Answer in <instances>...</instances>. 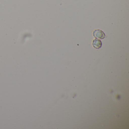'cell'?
<instances>
[{"label": "cell", "instance_id": "obj_1", "mask_svg": "<svg viewBox=\"0 0 129 129\" xmlns=\"http://www.w3.org/2000/svg\"><path fill=\"white\" fill-rule=\"evenodd\" d=\"M93 36L96 38L103 39L105 37V35L104 32L99 30H95L93 32Z\"/></svg>", "mask_w": 129, "mask_h": 129}, {"label": "cell", "instance_id": "obj_2", "mask_svg": "<svg viewBox=\"0 0 129 129\" xmlns=\"http://www.w3.org/2000/svg\"><path fill=\"white\" fill-rule=\"evenodd\" d=\"M92 45L93 47L95 49H100L102 46V41L99 39H95L93 41Z\"/></svg>", "mask_w": 129, "mask_h": 129}]
</instances>
